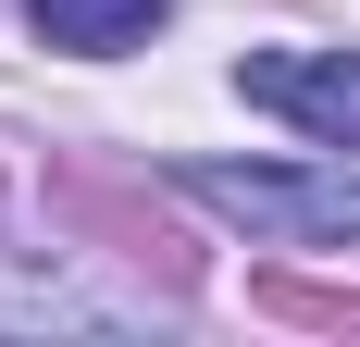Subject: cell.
Instances as JSON below:
<instances>
[{
	"label": "cell",
	"mask_w": 360,
	"mask_h": 347,
	"mask_svg": "<svg viewBox=\"0 0 360 347\" xmlns=\"http://www.w3.org/2000/svg\"><path fill=\"white\" fill-rule=\"evenodd\" d=\"M186 199H212L224 223H261V236L335 248L360 236V174H286V162H186Z\"/></svg>",
	"instance_id": "cell-1"
},
{
	"label": "cell",
	"mask_w": 360,
	"mask_h": 347,
	"mask_svg": "<svg viewBox=\"0 0 360 347\" xmlns=\"http://www.w3.org/2000/svg\"><path fill=\"white\" fill-rule=\"evenodd\" d=\"M236 100L286 112L298 137H323V149H348L360 137V50H249L236 63Z\"/></svg>",
	"instance_id": "cell-2"
},
{
	"label": "cell",
	"mask_w": 360,
	"mask_h": 347,
	"mask_svg": "<svg viewBox=\"0 0 360 347\" xmlns=\"http://www.w3.org/2000/svg\"><path fill=\"white\" fill-rule=\"evenodd\" d=\"M25 13H37L50 50H124V37H149L174 0H25Z\"/></svg>",
	"instance_id": "cell-3"
}]
</instances>
